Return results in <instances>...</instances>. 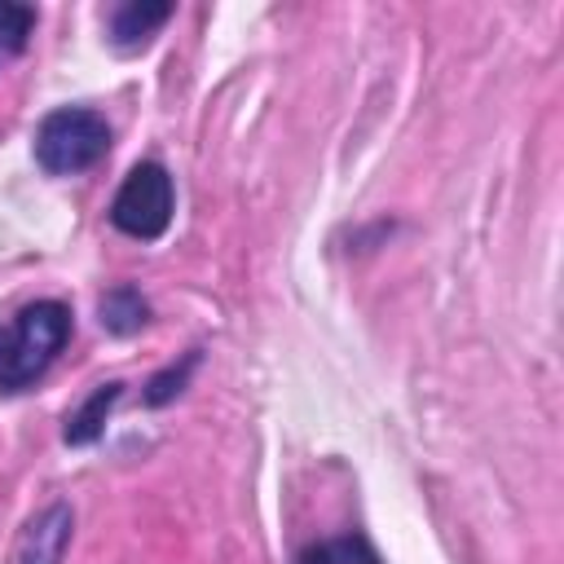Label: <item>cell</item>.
Masks as SVG:
<instances>
[{
	"label": "cell",
	"mask_w": 564,
	"mask_h": 564,
	"mask_svg": "<svg viewBox=\"0 0 564 564\" xmlns=\"http://www.w3.org/2000/svg\"><path fill=\"white\" fill-rule=\"evenodd\" d=\"M70 339V308L62 300H31L0 322V392H26Z\"/></svg>",
	"instance_id": "6da1fadb"
},
{
	"label": "cell",
	"mask_w": 564,
	"mask_h": 564,
	"mask_svg": "<svg viewBox=\"0 0 564 564\" xmlns=\"http://www.w3.org/2000/svg\"><path fill=\"white\" fill-rule=\"evenodd\" d=\"M110 150V123L88 106H57L35 128V163L48 176H79Z\"/></svg>",
	"instance_id": "7a4b0ae2"
},
{
	"label": "cell",
	"mask_w": 564,
	"mask_h": 564,
	"mask_svg": "<svg viewBox=\"0 0 564 564\" xmlns=\"http://www.w3.org/2000/svg\"><path fill=\"white\" fill-rule=\"evenodd\" d=\"M172 203H176V189H172L167 167L145 159L123 176V185L110 203V225L137 242H154L172 225Z\"/></svg>",
	"instance_id": "3957f363"
},
{
	"label": "cell",
	"mask_w": 564,
	"mask_h": 564,
	"mask_svg": "<svg viewBox=\"0 0 564 564\" xmlns=\"http://www.w3.org/2000/svg\"><path fill=\"white\" fill-rule=\"evenodd\" d=\"M167 18H172L167 0H123V4H110L106 31H110V44L119 53H137V48H145L159 35V26Z\"/></svg>",
	"instance_id": "277c9868"
},
{
	"label": "cell",
	"mask_w": 564,
	"mask_h": 564,
	"mask_svg": "<svg viewBox=\"0 0 564 564\" xmlns=\"http://www.w3.org/2000/svg\"><path fill=\"white\" fill-rule=\"evenodd\" d=\"M70 542V507L53 502L44 516H35L22 533L18 564H62V551Z\"/></svg>",
	"instance_id": "5b68a950"
},
{
	"label": "cell",
	"mask_w": 564,
	"mask_h": 564,
	"mask_svg": "<svg viewBox=\"0 0 564 564\" xmlns=\"http://www.w3.org/2000/svg\"><path fill=\"white\" fill-rule=\"evenodd\" d=\"M119 397H123V383H119V379H115V383H101V388H97V392L66 419V432H62L66 445H88V441H97Z\"/></svg>",
	"instance_id": "8992f818"
},
{
	"label": "cell",
	"mask_w": 564,
	"mask_h": 564,
	"mask_svg": "<svg viewBox=\"0 0 564 564\" xmlns=\"http://www.w3.org/2000/svg\"><path fill=\"white\" fill-rule=\"evenodd\" d=\"M295 564H383L379 551L361 538V533H335V538H322V542H308Z\"/></svg>",
	"instance_id": "52a82bcc"
},
{
	"label": "cell",
	"mask_w": 564,
	"mask_h": 564,
	"mask_svg": "<svg viewBox=\"0 0 564 564\" xmlns=\"http://www.w3.org/2000/svg\"><path fill=\"white\" fill-rule=\"evenodd\" d=\"M101 326L110 330V335H132V330H141L145 326V317H150V304L141 300V291L137 286H110L106 295H101Z\"/></svg>",
	"instance_id": "ba28073f"
},
{
	"label": "cell",
	"mask_w": 564,
	"mask_h": 564,
	"mask_svg": "<svg viewBox=\"0 0 564 564\" xmlns=\"http://www.w3.org/2000/svg\"><path fill=\"white\" fill-rule=\"evenodd\" d=\"M35 22H40V13L31 4H4L0 0V66L26 53V44L35 35Z\"/></svg>",
	"instance_id": "9c48e42d"
},
{
	"label": "cell",
	"mask_w": 564,
	"mask_h": 564,
	"mask_svg": "<svg viewBox=\"0 0 564 564\" xmlns=\"http://www.w3.org/2000/svg\"><path fill=\"white\" fill-rule=\"evenodd\" d=\"M194 361H198V352H189L185 361H181V370L172 366V370H163V375H154L150 379V392H145V401L150 405H163V401H172L181 388H185V379H189V370H194Z\"/></svg>",
	"instance_id": "30bf717a"
}]
</instances>
